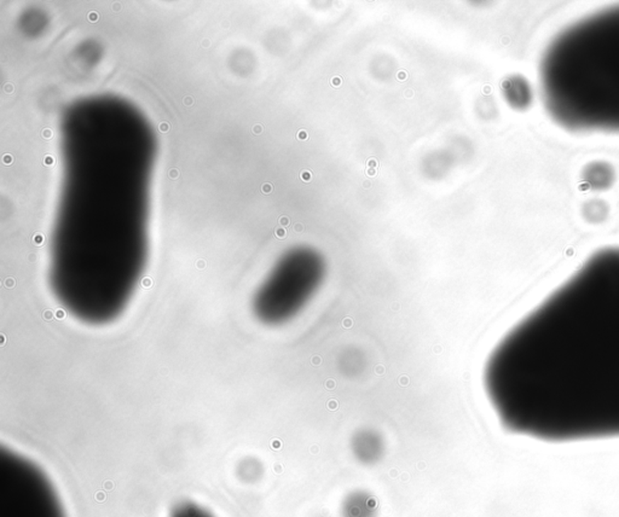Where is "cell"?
<instances>
[{
  "instance_id": "obj_1",
  "label": "cell",
  "mask_w": 619,
  "mask_h": 517,
  "mask_svg": "<svg viewBox=\"0 0 619 517\" xmlns=\"http://www.w3.org/2000/svg\"><path fill=\"white\" fill-rule=\"evenodd\" d=\"M484 385L513 434L619 438V247L591 252L501 339Z\"/></svg>"
},
{
  "instance_id": "obj_2",
  "label": "cell",
  "mask_w": 619,
  "mask_h": 517,
  "mask_svg": "<svg viewBox=\"0 0 619 517\" xmlns=\"http://www.w3.org/2000/svg\"><path fill=\"white\" fill-rule=\"evenodd\" d=\"M545 112L562 129L619 136V5L560 29L538 71Z\"/></svg>"
},
{
  "instance_id": "obj_3",
  "label": "cell",
  "mask_w": 619,
  "mask_h": 517,
  "mask_svg": "<svg viewBox=\"0 0 619 517\" xmlns=\"http://www.w3.org/2000/svg\"><path fill=\"white\" fill-rule=\"evenodd\" d=\"M352 452L358 462L372 465L382 458L384 441L375 431H360L352 438Z\"/></svg>"
},
{
  "instance_id": "obj_4",
  "label": "cell",
  "mask_w": 619,
  "mask_h": 517,
  "mask_svg": "<svg viewBox=\"0 0 619 517\" xmlns=\"http://www.w3.org/2000/svg\"><path fill=\"white\" fill-rule=\"evenodd\" d=\"M377 501L367 489H353L343 496L340 505L341 517H377Z\"/></svg>"
},
{
  "instance_id": "obj_5",
  "label": "cell",
  "mask_w": 619,
  "mask_h": 517,
  "mask_svg": "<svg viewBox=\"0 0 619 517\" xmlns=\"http://www.w3.org/2000/svg\"><path fill=\"white\" fill-rule=\"evenodd\" d=\"M584 182L591 187L605 189L611 187L613 182V170L607 163H593L584 170Z\"/></svg>"
},
{
  "instance_id": "obj_6",
  "label": "cell",
  "mask_w": 619,
  "mask_h": 517,
  "mask_svg": "<svg viewBox=\"0 0 619 517\" xmlns=\"http://www.w3.org/2000/svg\"><path fill=\"white\" fill-rule=\"evenodd\" d=\"M172 517H213L211 513H207L206 510H203L200 506H196L194 504H182L174 511Z\"/></svg>"
},
{
  "instance_id": "obj_7",
  "label": "cell",
  "mask_w": 619,
  "mask_h": 517,
  "mask_svg": "<svg viewBox=\"0 0 619 517\" xmlns=\"http://www.w3.org/2000/svg\"><path fill=\"white\" fill-rule=\"evenodd\" d=\"M3 162H4L5 165H11L13 162V158L10 153H6V155L3 156Z\"/></svg>"
},
{
  "instance_id": "obj_8",
  "label": "cell",
  "mask_w": 619,
  "mask_h": 517,
  "mask_svg": "<svg viewBox=\"0 0 619 517\" xmlns=\"http://www.w3.org/2000/svg\"><path fill=\"white\" fill-rule=\"evenodd\" d=\"M55 163V158L51 156V155H47L44 158V165H52Z\"/></svg>"
},
{
  "instance_id": "obj_9",
  "label": "cell",
  "mask_w": 619,
  "mask_h": 517,
  "mask_svg": "<svg viewBox=\"0 0 619 517\" xmlns=\"http://www.w3.org/2000/svg\"><path fill=\"white\" fill-rule=\"evenodd\" d=\"M300 175H302V179L304 182H310V180H311V173L307 172V170H302Z\"/></svg>"
},
{
  "instance_id": "obj_10",
  "label": "cell",
  "mask_w": 619,
  "mask_h": 517,
  "mask_svg": "<svg viewBox=\"0 0 619 517\" xmlns=\"http://www.w3.org/2000/svg\"><path fill=\"white\" fill-rule=\"evenodd\" d=\"M87 17H89V20H90V21L96 22L98 21L99 15L98 13H95V11H91V13H89V16Z\"/></svg>"
},
{
  "instance_id": "obj_11",
  "label": "cell",
  "mask_w": 619,
  "mask_h": 517,
  "mask_svg": "<svg viewBox=\"0 0 619 517\" xmlns=\"http://www.w3.org/2000/svg\"><path fill=\"white\" fill-rule=\"evenodd\" d=\"M52 134H54V133H52V131H51V129H46L42 131V136H44L45 139H50V138L52 136Z\"/></svg>"
},
{
  "instance_id": "obj_12",
  "label": "cell",
  "mask_w": 619,
  "mask_h": 517,
  "mask_svg": "<svg viewBox=\"0 0 619 517\" xmlns=\"http://www.w3.org/2000/svg\"><path fill=\"white\" fill-rule=\"evenodd\" d=\"M376 167H377V161H376L375 158H370L368 161V168H376Z\"/></svg>"
},
{
  "instance_id": "obj_13",
  "label": "cell",
  "mask_w": 619,
  "mask_h": 517,
  "mask_svg": "<svg viewBox=\"0 0 619 517\" xmlns=\"http://www.w3.org/2000/svg\"><path fill=\"white\" fill-rule=\"evenodd\" d=\"M34 242H35L37 245H42V242H44V237H42V235H35V236H34Z\"/></svg>"
},
{
  "instance_id": "obj_14",
  "label": "cell",
  "mask_w": 619,
  "mask_h": 517,
  "mask_svg": "<svg viewBox=\"0 0 619 517\" xmlns=\"http://www.w3.org/2000/svg\"><path fill=\"white\" fill-rule=\"evenodd\" d=\"M169 124H167V122H162V124H160V131H161L162 133L169 132Z\"/></svg>"
},
{
  "instance_id": "obj_15",
  "label": "cell",
  "mask_w": 619,
  "mask_h": 517,
  "mask_svg": "<svg viewBox=\"0 0 619 517\" xmlns=\"http://www.w3.org/2000/svg\"><path fill=\"white\" fill-rule=\"evenodd\" d=\"M271 190H273V187H271V184H264V185H263V192H265V194H268V192H271Z\"/></svg>"
},
{
  "instance_id": "obj_16",
  "label": "cell",
  "mask_w": 619,
  "mask_h": 517,
  "mask_svg": "<svg viewBox=\"0 0 619 517\" xmlns=\"http://www.w3.org/2000/svg\"><path fill=\"white\" fill-rule=\"evenodd\" d=\"M253 132L256 133V134H261V133L263 132L261 124H256V126L253 127Z\"/></svg>"
},
{
  "instance_id": "obj_17",
  "label": "cell",
  "mask_w": 619,
  "mask_h": 517,
  "mask_svg": "<svg viewBox=\"0 0 619 517\" xmlns=\"http://www.w3.org/2000/svg\"><path fill=\"white\" fill-rule=\"evenodd\" d=\"M4 90L6 93H13V85H11V83H6L4 87Z\"/></svg>"
},
{
  "instance_id": "obj_18",
  "label": "cell",
  "mask_w": 619,
  "mask_h": 517,
  "mask_svg": "<svg viewBox=\"0 0 619 517\" xmlns=\"http://www.w3.org/2000/svg\"><path fill=\"white\" fill-rule=\"evenodd\" d=\"M297 138L299 139H307V132L306 131H300V132L297 133Z\"/></svg>"
},
{
  "instance_id": "obj_19",
  "label": "cell",
  "mask_w": 619,
  "mask_h": 517,
  "mask_svg": "<svg viewBox=\"0 0 619 517\" xmlns=\"http://www.w3.org/2000/svg\"><path fill=\"white\" fill-rule=\"evenodd\" d=\"M178 175H179V172L177 170H171L169 172V177L172 179L178 178Z\"/></svg>"
},
{
  "instance_id": "obj_20",
  "label": "cell",
  "mask_w": 619,
  "mask_h": 517,
  "mask_svg": "<svg viewBox=\"0 0 619 517\" xmlns=\"http://www.w3.org/2000/svg\"><path fill=\"white\" fill-rule=\"evenodd\" d=\"M340 83H341V79H340V78H334V79L331 80V85H333V86H340Z\"/></svg>"
},
{
  "instance_id": "obj_21",
  "label": "cell",
  "mask_w": 619,
  "mask_h": 517,
  "mask_svg": "<svg viewBox=\"0 0 619 517\" xmlns=\"http://www.w3.org/2000/svg\"><path fill=\"white\" fill-rule=\"evenodd\" d=\"M184 103H186V105H191V104L194 103V100H193L191 97H186L184 98Z\"/></svg>"
},
{
  "instance_id": "obj_22",
  "label": "cell",
  "mask_w": 619,
  "mask_h": 517,
  "mask_svg": "<svg viewBox=\"0 0 619 517\" xmlns=\"http://www.w3.org/2000/svg\"><path fill=\"white\" fill-rule=\"evenodd\" d=\"M367 174H368V175H375V174H376L375 168H368Z\"/></svg>"
},
{
  "instance_id": "obj_23",
  "label": "cell",
  "mask_w": 619,
  "mask_h": 517,
  "mask_svg": "<svg viewBox=\"0 0 619 517\" xmlns=\"http://www.w3.org/2000/svg\"><path fill=\"white\" fill-rule=\"evenodd\" d=\"M398 78H399V79H405L407 75H405V73H399V74H398Z\"/></svg>"
},
{
  "instance_id": "obj_24",
  "label": "cell",
  "mask_w": 619,
  "mask_h": 517,
  "mask_svg": "<svg viewBox=\"0 0 619 517\" xmlns=\"http://www.w3.org/2000/svg\"><path fill=\"white\" fill-rule=\"evenodd\" d=\"M282 223H283V225H285V223L287 225V223H288V219H287V218H283V219H282Z\"/></svg>"
},
{
  "instance_id": "obj_25",
  "label": "cell",
  "mask_w": 619,
  "mask_h": 517,
  "mask_svg": "<svg viewBox=\"0 0 619 517\" xmlns=\"http://www.w3.org/2000/svg\"><path fill=\"white\" fill-rule=\"evenodd\" d=\"M114 10H120L119 6H118V5H116V6H114Z\"/></svg>"
}]
</instances>
